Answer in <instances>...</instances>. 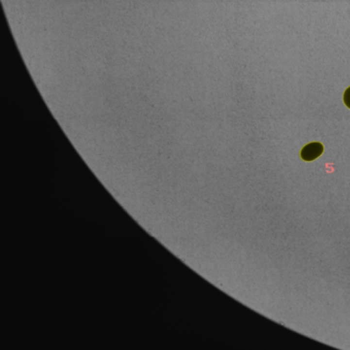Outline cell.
<instances>
[{"label": "cell", "instance_id": "obj_1", "mask_svg": "<svg viewBox=\"0 0 350 350\" xmlns=\"http://www.w3.org/2000/svg\"><path fill=\"white\" fill-rule=\"evenodd\" d=\"M322 152H324V145L319 142H312L302 148L300 157L304 161H313L318 158L322 154Z\"/></svg>", "mask_w": 350, "mask_h": 350}, {"label": "cell", "instance_id": "obj_2", "mask_svg": "<svg viewBox=\"0 0 350 350\" xmlns=\"http://www.w3.org/2000/svg\"><path fill=\"white\" fill-rule=\"evenodd\" d=\"M343 100H344L345 105L350 109V86L345 91L344 97H343Z\"/></svg>", "mask_w": 350, "mask_h": 350}]
</instances>
